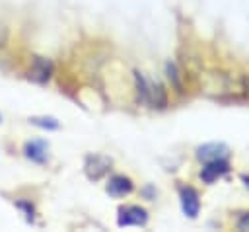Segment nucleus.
<instances>
[{
    "instance_id": "obj_1",
    "label": "nucleus",
    "mask_w": 249,
    "mask_h": 232,
    "mask_svg": "<svg viewBox=\"0 0 249 232\" xmlns=\"http://www.w3.org/2000/svg\"><path fill=\"white\" fill-rule=\"evenodd\" d=\"M148 222V213L146 209L138 205H126L119 209L117 214V224L119 226H144Z\"/></svg>"
},
{
    "instance_id": "obj_2",
    "label": "nucleus",
    "mask_w": 249,
    "mask_h": 232,
    "mask_svg": "<svg viewBox=\"0 0 249 232\" xmlns=\"http://www.w3.org/2000/svg\"><path fill=\"white\" fill-rule=\"evenodd\" d=\"M228 172H230V164H228L226 158L210 160V162H204V168L200 170V179L204 183H212V181H216L218 177H222Z\"/></svg>"
},
{
    "instance_id": "obj_3",
    "label": "nucleus",
    "mask_w": 249,
    "mask_h": 232,
    "mask_svg": "<svg viewBox=\"0 0 249 232\" xmlns=\"http://www.w3.org/2000/svg\"><path fill=\"white\" fill-rule=\"evenodd\" d=\"M230 148L224 142H206L202 146L196 148V158L200 162H210V160H220V158H228Z\"/></svg>"
},
{
    "instance_id": "obj_4",
    "label": "nucleus",
    "mask_w": 249,
    "mask_h": 232,
    "mask_svg": "<svg viewBox=\"0 0 249 232\" xmlns=\"http://www.w3.org/2000/svg\"><path fill=\"white\" fill-rule=\"evenodd\" d=\"M109 166H111L109 158H105L101 154H91V156L86 158V166L84 168H86V175L89 179H99V177H103L107 174Z\"/></svg>"
},
{
    "instance_id": "obj_5",
    "label": "nucleus",
    "mask_w": 249,
    "mask_h": 232,
    "mask_svg": "<svg viewBox=\"0 0 249 232\" xmlns=\"http://www.w3.org/2000/svg\"><path fill=\"white\" fill-rule=\"evenodd\" d=\"M179 199H181V209L189 218H196L198 211H200V201H198V193L193 187H181L179 189Z\"/></svg>"
},
{
    "instance_id": "obj_6",
    "label": "nucleus",
    "mask_w": 249,
    "mask_h": 232,
    "mask_svg": "<svg viewBox=\"0 0 249 232\" xmlns=\"http://www.w3.org/2000/svg\"><path fill=\"white\" fill-rule=\"evenodd\" d=\"M132 189H134L132 179L126 177V175H111L109 181H107V187H105V191H107L111 197H124V195H128Z\"/></svg>"
},
{
    "instance_id": "obj_7",
    "label": "nucleus",
    "mask_w": 249,
    "mask_h": 232,
    "mask_svg": "<svg viewBox=\"0 0 249 232\" xmlns=\"http://www.w3.org/2000/svg\"><path fill=\"white\" fill-rule=\"evenodd\" d=\"M51 74H53V62H51L49 58L35 57V58H33V64H31L29 76H31L35 82L43 84V82H47V80L51 78Z\"/></svg>"
},
{
    "instance_id": "obj_8",
    "label": "nucleus",
    "mask_w": 249,
    "mask_h": 232,
    "mask_svg": "<svg viewBox=\"0 0 249 232\" xmlns=\"http://www.w3.org/2000/svg\"><path fill=\"white\" fill-rule=\"evenodd\" d=\"M23 154H25V158H29V160H33L37 164H45L47 158H49V154H47V142L45 140H29L23 146Z\"/></svg>"
},
{
    "instance_id": "obj_9",
    "label": "nucleus",
    "mask_w": 249,
    "mask_h": 232,
    "mask_svg": "<svg viewBox=\"0 0 249 232\" xmlns=\"http://www.w3.org/2000/svg\"><path fill=\"white\" fill-rule=\"evenodd\" d=\"M148 105L152 107H165L167 105V97H165V92L161 88L160 82H150V99H148Z\"/></svg>"
},
{
    "instance_id": "obj_10",
    "label": "nucleus",
    "mask_w": 249,
    "mask_h": 232,
    "mask_svg": "<svg viewBox=\"0 0 249 232\" xmlns=\"http://www.w3.org/2000/svg\"><path fill=\"white\" fill-rule=\"evenodd\" d=\"M134 84H136V94H138V101L148 103L150 99V82L136 70L134 72Z\"/></svg>"
},
{
    "instance_id": "obj_11",
    "label": "nucleus",
    "mask_w": 249,
    "mask_h": 232,
    "mask_svg": "<svg viewBox=\"0 0 249 232\" xmlns=\"http://www.w3.org/2000/svg\"><path fill=\"white\" fill-rule=\"evenodd\" d=\"M165 74L171 82V86L175 88L177 94H183V82H181V76H179V70H177V64L175 62H165Z\"/></svg>"
},
{
    "instance_id": "obj_12",
    "label": "nucleus",
    "mask_w": 249,
    "mask_h": 232,
    "mask_svg": "<svg viewBox=\"0 0 249 232\" xmlns=\"http://www.w3.org/2000/svg\"><path fill=\"white\" fill-rule=\"evenodd\" d=\"M29 123L45 131H56L60 127V123L54 117H29Z\"/></svg>"
},
{
    "instance_id": "obj_13",
    "label": "nucleus",
    "mask_w": 249,
    "mask_h": 232,
    "mask_svg": "<svg viewBox=\"0 0 249 232\" xmlns=\"http://www.w3.org/2000/svg\"><path fill=\"white\" fill-rule=\"evenodd\" d=\"M18 207L25 209V216H27V220H33V205H29V203H18Z\"/></svg>"
},
{
    "instance_id": "obj_14",
    "label": "nucleus",
    "mask_w": 249,
    "mask_h": 232,
    "mask_svg": "<svg viewBox=\"0 0 249 232\" xmlns=\"http://www.w3.org/2000/svg\"><path fill=\"white\" fill-rule=\"evenodd\" d=\"M237 226H239L241 230H249V213H245V214H243V216L239 218Z\"/></svg>"
},
{
    "instance_id": "obj_15",
    "label": "nucleus",
    "mask_w": 249,
    "mask_h": 232,
    "mask_svg": "<svg viewBox=\"0 0 249 232\" xmlns=\"http://www.w3.org/2000/svg\"><path fill=\"white\" fill-rule=\"evenodd\" d=\"M241 181H243V183H245V187L249 189V175H247V174H243V175H241Z\"/></svg>"
},
{
    "instance_id": "obj_16",
    "label": "nucleus",
    "mask_w": 249,
    "mask_h": 232,
    "mask_svg": "<svg viewBox=\"0 0 249 232\" xmlns=\"http://www.w3.org/2000/svg\"><path fill=\"white\" fill-rule=\"evenodd\" d=\"M245 84H247V88H249V78H245Z\"/></svg>"
},
{
    "instance_id": "obj_17",
    "label": "nucleus",
    "mask_w": 249,
    "mask_h": 232,
    "mask_svg": "<svg viewBox=\"0 0 249 232\" xmlns=\"http://www.w3.org/2000/svg\"><path fill=\"white\" fill-rule=\"evenodd\" d=\"M0 123H2V115H0Z\"/></svg>"
}]
</instances>
